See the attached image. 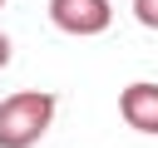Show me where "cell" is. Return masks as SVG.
Masks as SVG:
<instances>
[{
    "label": "cell",
    "mask_w": 158,
    "mask_h": 148,
    "mask_svg": "<svg viewBox=\"0 0 158 148\" xmlns=\"http://www.w3.org/2000/svg\"><path fill=\"white\" fill-rule=\"evenodd\" d=\"M54 94L49 89H15L0 99V148H35L54 123Z\"/></svg>",
    "instance_id": "cell-1"
},
{
    "label": "cell",
    "mask_w": 158,
    "mask_h": 148,
    "mask_svg": "<svg viewBox=\"0 0 158 148\" xmlns=\"http://www.w3.org/2000/svg\"><path fill=\"white\" fill-rule=\"evenodd\" d=\"M114 20L109 0H49V25L74 35V39H89V35H104Z\"/></svg>",
    "instance_id": "cell-2"
},
{
    "label": "cell",
    "mask_w": 158,
    "mask_h": 148,
    "mask_svg": "<svg viewBox=\"0 0 158 148\" xmlns=\"http://www.w3.org/2000/svg\"><path fill=\"white\" fill-rule=\"evenodd\" d=\"M118 113L133 133H158V84H148V79L128 84L118 94Z\"/></svg>",
    "instance_id": "cell-3"
},
{
    "label": "cell",
    "mask_w": 158,
    "mask_h": 148,
    "mask_svg": "<svg viewBox=\"0 0 158 148\" xmlns=\"http://www.w3.org/2000/svg\"><path fill=\"white\" fill-rule=\"evenodd\" d=\"M133 20L143 30H158V0H133Z\"/></svg>",
    "instance_id": "cell-4"
},
{
    "label": "cell",
    "mask_w": 158,
    "mask_h": 148,
    "mask_svg": "<svg viewBox=\"0 0 158 148\" xmlns=\"http://www.w3.org/2000/svg\"><path fill=\"white\" fill-rule=\"evenodd\" d=\"M10 54H15V49H10V35H5V30H0V69H5V64H10Z\"/></svg>",
    "instance_id": "cell-5"
},
{
    "label": "cell",
    "mask_w": 158,
    "mask_h": 148,
    "mask_svg": "<svg viewBox=\"0 0 158 148\" xmlns=\"http://www.w3.org/2000/svg\"><path fill=\"white\" fill-rule=\"evenodd\" d=\"M0 10H5V0H0Z\"/></svg>",
    "instance_id": "cell-6"
}]
</instances>
